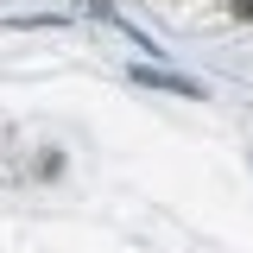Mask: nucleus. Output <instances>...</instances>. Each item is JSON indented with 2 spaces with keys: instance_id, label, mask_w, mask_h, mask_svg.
Returning a JSON list of instances; mask_svg holds the SVG:
<instances>
[{
  "instance_id": "nucleus-1",
  "label": "nucleus",
  "mask_w": 253,
  "mask_h": 253,
  "mask_svg": "<svg viewBox=\"0 0 253 253\" xmlns=\"http://www.w3.org/2000/svg\"><path fill=\"white\" fill-rule=\"evenodd\" d=\"M234 13H241V19H253V0H234Z\"/></svg>"
}]
</instances>
